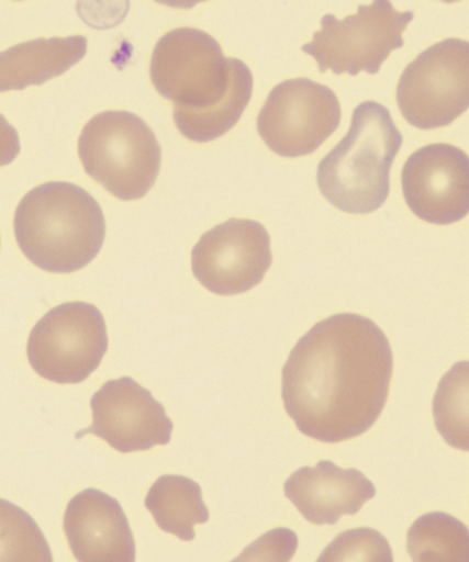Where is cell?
Returning a JSON list of instances; mask_svg holds the SVG:
<instances>
[{
  "label": "cell",
  "instance_id": "1",
  "mask_svg": "<svg viewBox=\"0 0 469 562\" xmlns=\"http://www.w3.org/2000/svg\"><path fill=\"white\" fill-rule=\"evenodd\" d=\"M393 351L368 317L342 313L313 326L282 370L284 409L305 437L337 443L372 428L387 404Z\"/></svg>",
  "mask_w": 469,
  "mask_h": 562
},
{
  "label": "cell",
  "instance_id": "2",
  "mask_svg": "<svg viewBox=\"0 0 469 562\" xmlns=\"http://www.w3.org/2000/svg\"><path fill=\"white\" fill-rule=\"evenodd\" d=\"M149 75L157 92L175 103L178 131L194 143L227 134L254 94L255 79L246 63L225 58L212 35L191 26L161 36Z\"/></svg>",
  "mask_w": 469,
  "mask_h": 562
},
{
  "label": "cell",
  "instance_id": "3",
  "mask_svg": "<svg viewBox=\"0 0 469 562\" xmlns=\"http://www.w3.org/2000/svg\"><path fill=\"white\" fill-rule=\"evenodd\" d=\"M18 247L48 273L86 268L102 250L105 217L87 190L68 181H49L26 193L14 214Z\"/></svg>",
  "mask_w": 469,
  "mask_h": 562
},
{
  "label": "cell",
  "instance_id": "4",
  "mask_svg": "<svg viewBox=\"0 0 469 562\" xmlns=\"http://www.w3.org/2000/svg\"><path fill=\"white\" fill-rule=\"evenodd\" d=\"M402 144L403 135L384 105L360 103L346 137L320 161L321 194L348 214L380 210L390 195L391 169Z\"/></svg>",
  "mask_w": 469,
  "mask_h": 562
},
{
  "label": "cell",
  "instance_id": "5",
  "mask_svg": "<svg viewBox=\"0 0 469 562\" xmlns=\"http://www.w3.org/2000/svg\"><path fill=\"white\" fill-rule=\"evenodd\" d=\"M78 154L86 173L123 202L146 196L161 166L156 134L127 111L94 115L80 133Z\"/></svg>",
  "mask_w": 469,
  "mask_h": 562
},
{
  "label": "cell",
  "instance_id": "6",
  "mask_svg": "<svg viewBox=\"0 0 469 562\" xmlns=\"http://www.w3.org/2000/svg\"><path fill=\"white\" fill-rule=\"evenodd\" d=\"M414 13L400 12L387 0L359 5L354 15L337 20L333 14L322 18V29L313 41L302 47L317 61L321 72L332 70L336 76L360 71L375 76L390 54L404 45L403 33Z\"/></svg>",
  "mask_w": 469,
  "mask_h": 562
},
{
  "label": "cell",
  "instance_id": "7",
  "mask_svg": "<svg viewBox=\"0 0 469 562\" xmlns=\"http://www.w3.org/2000/svg\"><path fill=\"white\" fill-rule=\"evenodd\" d=\"M108 351L104 316L93 304L53 307L34 325L26 344L30 364L56 384H79L94 373Z\"/></svg>",
  "mask_w": 469,
  "mask_h": 562
},
{
  "label": "cell",
  "instance_id": "8",
  "mask_svg": "<svg viewBox=\"0 0 469 562\" xmlns=\"http://www.w3.org/2000/svg\"><path fill=\"white\" fill-rule=\"evenodd\" d=\"M397 104L405 121L422 131L444 128L469 104V44L448 38L410 63L397 86Z\"/></svg>",
  "mask_w": 469,
  "mask_h": 562
},
{
  "label": "cell",
  "instance_id": "9",
  "mask_svg": "<svg viewBox=\"0 0 469 562\" xmlns=\"http://www.w3.org/2000/svg\"><path fill=\"white\" fill-rule=\"evenodd\" d=\"M342 108L333 90L309 78L276 86L257 116L267 147L283 158L310 156L338 130Z\"/></svg>",
  "mask_w": 469,
  "mask_h": 562
},
{
  "label": "cell",
  "instance_id": "10",
  "mask_svg": "<svg viewBox=\"0 0 469 562\" xmlns=\"http://www.w3.org/2000/svg\"><path fill=\"white\" fill-rule=\"evenodd\" d=\"M272 261L265 226L236 217L204 233L192 250L194 278L221 296L245 294L259 285Z\"/></svg>",
  "mask_w": 469,
  "mask_h": 562
},
{
  "label": "cell",
  "instance_id": "11",
  "mask_svg": "<svg viewBox=\"0 0 469 562\" xmlns=\"http://www.w3.org/2000/svg\"><path fill=\"white\" fill-rule=\"evenodd\" d=\"M90 409L93 423L76 438L93 434L123 454L167 446L175 428L165 406L130 376L107 382L92 396Z\"/></svg>",
  "mask_w": 469,
  "mask_h": 562
},
{
  "label": "cell",
  "instance_id": "12",
  "mask_svg": "<svg viewBox=\"0 0 469 562\" xmlns=\"http://www.w3.org/2000/svg\"><path fill=\"white\" fill-rule=\"evenodd\" d=\"M405 203L421 221L461 222L469 212V159L455 145L435 143L412 154L402 170Z\"/></svg>",
  "mask_w": 469,
  "mask_h": 562
},
{
  "label": "cell",
  "instance_id": "13",
  "mask_svg": "<svg viewBox=\"0 0 469 562\" xmlns=\"http://www.w3.org/2000/svg\"><path fill=\"white\" fill-rule=\"evenodd\" d=\"M63 529L78 561L135 560L134 537L122 505L98 488H86L71 498Z\"/></svg>",
  "mask_w": 469,
  "mask_h": 562
},
{
  "label": "cell",
  "instance_id": "14",
  "mask_svg": "<svg viewBox=\"0 0 469 562\" xmlns=\"http://www.w3.org/2000/svg\"><path fill=\"white\" fill-rule=\"evenodd\" d=\"M377 494L362 471L342 469L330 460L303 467L288 477L284 496L314 525H336L342 516L356 515Z\"/></svg>",
  "mask_w": 469,
  "mask_h": 562
},
{
  "label": "cell",
  "instance_id": "15",
  "mask_svg": "<svg viewBox=\"0 0 469 562\" xmlns=\"http://www.w3.org/2000/svg\"><path fill=\"white\" fill-rule=\"evenodd\" d=\"M88 41L83 35L67 38H38L0 52V93L43 86L65 75L86 57Z\"/></svg>",
  "mask_w": 469,
  "mask_h": 562
},
{
  "label": "cell",
  "instance_id": "16",
  "mask_svg": "<svg viewBox=\"0 0 469 562\" xmlns=\"http://www.w3.org/2000/svg\"><path fill=\"white\" fill-rule=\"evenodd\" d=\"M146 507L160 530L182 541H193L196 525L210 520L201 485L182 475L160 476L149 488Z\"/></svg>",
  "mask_w": 469,
  "mask_h": 562
},
{
  "label": "cell",
  "instance_id": "17",
  "mask_svg": "<svg viewBox=\"0 0 469 562\" xmlns=\"http://www.w3.org/2000/svg\"><path fill=\"white\" fill-rule=\"evenodd\" d=\"M413 561H468L469 531L455 516L442 512L422 515L407 533Z\"/></svg>",
  "mask_w": 469,
  "mask_h": 562
},
{
  "label": "cell",
  "instance_id": "18",
  "mask_svg": "<svg viewBox=\"0 0 469 562\" xmlns=\"http://www.w3.org/2000/svg\"><path fill=\"white\" fill-rule=\"evenodd\" d=\"M468 361H459L442 378L435 398L433 418L440 437L449 447L469 450Z\"/></svg>",
  "mask_w": 469,
  "mask_h": 562
},
{
  "label": "cell",
  "instance_id": "19",
  "mask_svg": "<svg viewBox=\"0 0 469 562\" xmlns=\"http://www.w3.org/2000/svg\"><path fill=\"white\" fill-rule=\"evenodd\" d=\"M0 561H53L43 531L22 507L0 498Z\"/></svg>",
  "mask_w": 469,
  "mask_h": 562
},
{
  "label": "cell",
  "instance_id": "20",
  "mask_svg": "<svg viewBox=\"0 0 469 562\" xmlns=\"http://www.w3.org/2000/svg\"><path fill=\"white\" fill-rule=\"evenodd\" d=\"M320 562L326 561H393L390 542L371 528L347 530L323 550Z\"/></svg>",
  "mask_w": 469,
  "mask_h": 562
},
{
  "label": "cell",
  "instance_id": "21",
  "mask_svg": "<svg viewBox=\"0 0 469 562\" xmlns=\"http://www.w3.org/2000/svg\"><path fill=\"white\" fill-rule=\"evenodd\" d=\"M299 549V537L287 528H277L261 535L243 551L236 561H290Z\"/></svg>",
  "mask_w": 469,
  "mask_h": 562
},
{
  "label": "cell",
  "instance_id": "22",
  "mask_svg": "<svg viewBox=\"0 0 469 562\" xmlns=\"http://www.w3.org/2000/svg\"><path fill=\"white\" fill-rule=\"evenodd\" d=\"M20 153V135L7 117L0 114V168L12 165Z\"/></svg>",
  "mask_w": 469,
  "mask_h": 562
}]
</instances>
